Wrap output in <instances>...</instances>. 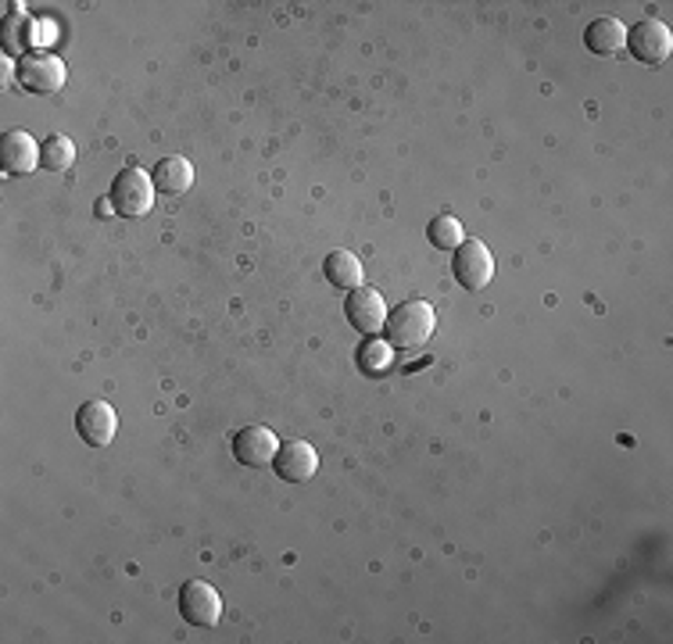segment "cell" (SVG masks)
Here are the masks:
<instances>
[{
  "instance_id": "obj_1",
  "label": "cell",
  "mask_w": 673,
  "mask_h": 644,
  "mask_svg": "<svg viewBox=\"0 0 673 644\" xmlns=\"http://www.w3.org/2000/svg\"><path fill=\"white\" fill-rule=\"evenodd\" d=\"M437 329V316L434 305L426 301H402L394 311H387L384 334L394 351H423L426 340L434 337Z\"/></svg>"
},
{
  "instance_id": "obj_2",
  "label": "cell",
  "mask_w": 673,
  "mask_h": 644,
  "mask_svg": "<svg viewBox=\"0 0 673 644\" xmlns=\"http://www.w3.org/2000/svg\"><path fill=\"white\" fill-rule=\"evenodd\" d=\"M155 179L147 176L137 165H129L119 176L111 179V208L115 215H122V219H143L147 211L155 208Z\"/></svg>"
},
{
  "instance_id": "obj_3",
  "label": "cell",
  "mask_w": 673,
  "mask_h": 644,
  "mask_svg": "<svg viewBox=\"0 0 673 644\" xmlns=\"http://www.w3.org/2000/svg\"><path fill=\"white\" fill-rule=\"evenodd\" d=\"M452 273H455V284L463 290L481 294L491 279H495V255H491V247L484 240L466 237L452 255Z\"/></svg>"
},
{
  "instance_id": "obj_4",
  "label": "cell",
  "mask_w": 673,
  "mask_h": 644,
  "mask_svg": "<svg viewBox=\"0 0 673 644\" xmlns=\"http://www.w3.org/2000/svg\"><path fill=\"white\" fill-rule=\"evenodd\" d=\"M623 47H627V51L642 65L655 69V65H663L673 55V32L660 19H642L637 26L627 29V43Z\"/></svg>"
},
{
  "instance_id": "obj_5",
  "label": "cell",
  "mask_w": 673,
  "mask_h": 644,
  "mask_svg": "<svg viewBox=\"0 0 673 644\" xmlns=\"http://www.w3.org/2000/svg\"><path fill=\"white\" fill-rule=\"evenodd\" d=\"M14 79L19 87L29 93H61L65 79H69V69L55 58V55H26L19 65H14Z\"/></svg>"
},
{
  "instance_id": "obj_6",
  "label": "cell",
  "mask_w": 673,
  "mask_h": 644,
  "mask_svg": "<svg viewBox=\"0 0 673 644\" xmlns=\"http://www.w3.org/2000/svg\"><path fill=\"white\" fill-rule=\"evenodd\" d=\"M179 613L194 626H219L222 620V594L208 581H187L179 587Z\"/></svg>"
},
{
  "instance_id": "obj_7",
  "label": "cell",
  "mask_w": 673,
  "mask_h": 644,
  "mask_svg": "<svg viewBox=\"0 0 673 644\" xmlns=\"http://www.w3.org/2000/svg\"><path fill=\"white\" fill-rule=\"evenodd\" d=\"M76 434L83 437V444H90V448H108V444L115 440V434H119V416H115V408L108 402L93 398L87 405H79Z\"/></svg>"
},
{
  "instance_id": "obj_8",
  "label": "cell",
  "mask_w": 673,
  "mask_h": 644,
  "mask_svg": "<svg viewBox=\"0 0 673 644\" xmlns=\"http://www.w3.org/2000/svg\"><path fill=\"white\" fill-rule=\"evenodd\" d=\"M273 469L287 484H308L319 473V455L308 440H284L273 458Z\"/></svg>"
},
{
  "instance_id": "obj_9",
  "label": "cell",
  "mask_w": 673,
  "mask_h": 644,
  "mask_svg": "<svg viewBox=\"0 0 673 644\" xmlns=\"http://www.w3.org/2000/svg\"><path fill=\"white\" fill-rule=\"evenodd\" d=\"M276 452H280V437L269 426H244L234 437V458L248 469L273 466Z\"/></svg>"
},
{
  "instance_id": "obj_10",
  "label": "cell",
  "mask_w": 673,
  "mask_h": 644,
  "mask_svg": "<svg viewBox=\"0 0 673 644\" xmlns=\"http://www.w3.org/2000/svg\"><path fill=\"white\" fill-rule=\"evenodd\" d=\"M344 316H348V323L363 337H376L387 323V305L373 287H358L348 294V301H344Z\"/></svg>"
},
{
  "instance_id": "obj_11",
  "label": "cell",
  "mask_w": 673,
  "mask_h": 644,
  "mask_svg": "<svg viewBox=\"0 0 673 644\" xmlns=\"http://www.w3.org/2000/svg\"><path fill=\"white\" fill-rule=\"evenodd\" d=\"M0 165H4L8 176H26L40 165V143L32 140L26 129H11L0 140Z\"/></svg>"
},
{
  "instance_id": "obj_12",
  "label": "cell",
  "mask_w": 673,
  "mask_h": 644,
  "mask_svg": "<svg viewBox=\"0 0 673 644\" xmlns=\"http://www.w3.org/2000/svg\"><path fill=\"white\" fill-rule=\"evenodd\" d=\"M584 43H587L591 55L613 58L623 51V43H627V26H623L620 19H610V14H602V19H595L584 29Z\"/></svg>"
},
{
  "instance_id": "obj_13",
  "label": "cell",
  "mask_w": 673,
  "mask_h": 644,
  "mask_svg": "<svg viewBox=\"0 0 673 644\" xmlns=\"http://www.w3.org/2000/svg\"><path fill=\"white\" fill-rule=\"evenodd\" d=\"M194 161H187L184 155H169V158H161L158 165H155V172H151V179H155V190L158 194H169V197H179V194H187L190 187H194Z\"/></svg>"
},
{
  "instance_id": "obj_14",
  "label": "cell",
  "mask_w": 673,
  "mask_h": 644,
  "mask_svg": "<svg viewBox=\"0 0 673 644\" xmlns=\"http://www.w3.org/2000/svg\"><path fill=\"white\" fill-rule=\"evenodd\" d=\"M323 273L337 290H358V287H363V261H358V255L344 251V247H337V251L326 255Z\"/></svg>"
},
{
  "instance_id": "obj_15",
  "label": "cell",
  "mask_w": 673,
  "mask_h": 644,
  "mask_svg": "<svg viewBox=\"0 0 673 644\" xmlns=\"http://www.w3.org/2000/svg\"><path fill=\"white\" fill-rule=\"evenodd\" d=\"M26 47H37V19H29L26 11H14L4 22V51L22 61Z\"/></svg>"
},
{
  "instance_id": "obj_16",
  "label": "cell",
  "mask_w": 673,
  "mask_h": 644,
  "mask_svg": "<svg viewBox=\"0 0 673 644\" xmlns=\"http://www.w3.org/2000/svg\"><path fill=\"white\" fill-rule=\"evenodd\" d=\"M72 165H76V143L69 137L55 133V137H47L40 143V169H47V172H69Z\"/></svg>"
},
{
  "instance_id": "obj_17",
  "label": "cell",
  "mask_w": 673,
  "mask_h": 644,
  "mask_svg": "<svg viewBox=\"0 0 673 644\" xmlns=\"http://www.w3.org/2000/svg\"><path fill=\"white\" fill-rule=\"evenodd\" d=\"M426 240H430V247H437V251H455V247L466 240V229L458 219H452V215H437V219H430V226H426Z\"/></svg>"
},
{
  "instance_id": "obj_18",
  "label": "cell",
  "mask_w": 673,
  "mask_h": 644,
  "mask_svg": "<svg viewBox=\"0 0 673 644\" xmlns=\"http://www.w3.org/2000/svg\"><path fill=\"white\" fill-rule=\"evenodd\" d=\"M390 361H394V348L390 344H380V340H369V344H363V351H358V369L373 373V376L387 373Z\"/></svg>"
},
{
  "instance_id": "obj_19",
  "label": "cell",
  "mask_w": 673,
  "mask_h": 644,
  "mask_svg": "<svg viewBox=\"0 0 673 644\" xmlns=\"http://www.w3.org/2000/svg\"><path fill=\"white\" fill-rule=\"evenodd\" d=\"M58 37H55V22H47V19H40L37 22V47H47V43H55Z\"/></svg>"
},
{
  "instance_id": "obj_20",
  "label": "cell",
  "mask_w": 673,
  "mask_h": 644,
  "mask_svg": "<svg viewBox=\"0 0 673 644\" xmlns=\"http://www.w3.org/2000/svg\"><path fill=\"white\" fill-rule=\"evenodd\" d=\"M115 208H111V197H101V201H97V215H101V219H105V215H111Z\"/></svg>"
}]
</instances>
